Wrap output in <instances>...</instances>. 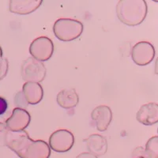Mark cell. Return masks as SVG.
<instances>
[{
    "label": "cell",
    "instance_id": "obj_12",
    "mask_svg": "<svg viewBox=\"0 0 158 158\" xmlns=\"http://www.w3.org/2000/svg\"><path fill=\"white\" fill-rule=\"evenodd\" d=\"M22 94L28 104L35 105L42 101L44 90L39 83L25 82L22 87Z\"/></svg>",
    "mask_w": 158,
    "mask_h": 158
},
{
    "label": "cell",
    "instance_id": "obj_22",
    "mask_svg": "<svg viewBox=\"0 0 158 158\" xmlns=\"http://www.w3.org/2000/svg\"><path fill=\"white\" fill-rule=\"evenodd\" d=\"M2 54H3V52H2V48L0 47V59H1L2 58Z\"/></svg>",
    "mask_w": 158,
    "mask_h": 158
},
{
    "label": "cell",
    "instance_id": "obj_14",
    "mask_svg": "<svg viewBox=\"0 0 158 158\" xmlns=\"http://www.w3.org/2000/svg\"><path fill=\"white\" fill-rule=\"evenodd\" d=\"M58 104L65 109H70L77 106L79 97L74 89H65L61 90L56 98Z\"/></svg>",
    "mask_w": 158,
    "mask_h": 158
},
{
    "label": "cell",
    "instance_id": "obj_3",
    "mask_svg": "<svg viewBox=\"0 0 158 158\" xmlns=\"http://www.w3.org/2000/svg\"><path fill=\"white\" fill-rule=\"evenodd\" d=\"M54 34L59 40L72 41L77 39L83 32V25L81 22L70 18H60L53 25Z\"/></svg>",
    "mask_w": 158,
    "mask_h": 158
},
{
    "label": "cell",
    "instance_id": "obj_5",
    "mask_svg": "<svg viewBox=\"0 0 158 158\" xmlns=\"http://www.w3.org/2000/svg\"><path fill=\"white\" fill-rule=\"evenodd\" d=\"M53 52V42L46 36H40L36 38L29 46V53L32 57L40 62H44L50 59Z\"/></svg>",
    "mask_w": 158,
    "mask_h": 158
},
{
    "label": "cell",
    "instance_id": "obj_16",
    "mask_svg": "<svg viewBox=\"0 0 158 158\" xmlns=\"http://www.w3.org/2000/svg\"><path fill=\"white\" fill-rule=\"evenodd\" d=\"M8 68H9V63L7 59L6 58L0 59V81L2 80L7 74Z\"/></svg>",
    "mask_w": 158,
    "mask_h": 158
},
{
    "label": "cell",
    "instance_id": "obj_9",
    "mask_svg": "<svg viewBox=\"0 0 158 158\" xmlns=\"http://www.w3.org/2000/svg\"><path fill=\"white\" fill-rule=\"evenodd\" d=\"M91 118L95 123L96 127L99 131H105L109 127L112 119V111L106 105H100L94 109Z\"/></svg>",
    "mask_w": 158,
    "mask_h": 158
},
{
    "label": "cell",
    "instance_id": "obj_7",
    "mask_svg": "<svg viewBox=\"0 0 158 158\" xmlns=\"http://www.w3.org/2000/svg\"><path fill=\"white\" fill-rule=\"evenodd\" d=\"M155 54L156 52L152 44L147 41H141L132 48L131 58L135 64L142 67L149 64L153 61Z\"/></svg>",
    "mask_w": 158,
    "mask_h": 158
},
{
    "label": "cell",
    "instance_id": "obj_11",
    "mask_svg": "<svg viewBox=\"0 0 158 158\" xmlns=\"http://www.w3.org/2000/svg\"><path fill=\"white\" fill-rule=\"evenodd\" d=\"M42 2V0H12L9 2V9L17 15H26L36 10Z\"/></svg>",
    "mask_w": 158,
    "mask_h": 158
},
{
    "label": "cell",
    "instance_id": "obj_18",
    "mask_svg": "<svg viewBox=\"0 0 158 158\" xmlns=\"http://www.w3.org/2000/svg\"><path fill=\"white\" fill-rule=\"evenodd\" d=\"M132 158H149L146 149L142 147H137L132 153Z\"/></svg>",
    "mask_w": 158,
    "mask_h": 158
},
{
    "label": "cell",
    "instance_id": "obj_10",
    "mask_svg": "<svg viewBox=\"0 0 158 158\" xmlns=\"http://www.w3.org/2000/svg\"><path fill=\"white\" fill-rule=\"evenodd\" d=\"M136 118L140 123L146 126H151L157 123L158 104L151 102L142 105L137 112Z\"/></svg>",
    "mask_w": 158,
    "mask_h": 158
},
{
    "label": "cell",
    "instance_id": "obj_20",
    "mask_svg": "<svg viewBox=\"0 0 158 158\" xmlns=\"http://www.w3.org/2000/svg\"><path fill=\"white\" fill-rule=\"evenodd\" d=\"M75 158H98L95 155L92 154L90 153H82L81 154L77 155Z\"/></svg>",
    "mask_w": 158,
    "mask_h": 158
},
{
    "label": "cell",
    "instance_id": "obj_4",
    "mask_svg": "<svg viewBox=\"0 0 158 158\" xmlns=\"http://www.w3.org/2000/svg\"><path fill=\"white\" fill-rule=\"evenodd\" d=\"M21 73L22 79L26 82L39 83L45 78L47 70L42 62L29 57L22 65Z\"/></svg>",
    "mask_w": 158,
    "mask_h": 158
},
{
    "label": "cell",
    "instance_id": "obj_8",
    "mask_svg": "<svg viewBox=\"0 0 158 158\" xmlns=\"http://www.w3.org/2000/svg\"><path fill=\"white\" fill-rule=\"evenodd\" d=\"M30 114L25 109L15 108L6 121V127L11 132L24 131L30 123Z\"/></svg>",
    "mask_w": 158,
    "mask_h": 158
},
{
    "label": "cell",
    "instance_id": "obj_1",
    "mask_svg": "<svg viewBox=\"0 0 158 158\" xmlns=\"http://www.w3.org/2000/svg\"><path fill=\"white\" fill-rule=\"evenodd\" d=\"M6 145L21 158H49L51 149L43 140H32L25 131H8Z\"/></svg>",
    "mask_w": 158,
    "mask_h": 158
},
{
    "label": "cell",
    "instance_id": "obj_13",
    "mask_svg": "<svg viewBox=\"0 0 158 158\" xmlns=\"http://www.w3.org/2000/svg\"><path fill=\"white\" fill-rule=\"evenodd\" d=\"M89 153L95 155L96 156H101L106 153L108 150V142L106 138L102 135H91L85 140Z\"/></svg>",
    "mask_w": 158,
    "mask_h": 158
},
{
    "label": "cell",
    "instance_id": "obj_23",
    "mask_svg": "<svg viewBox=\"0 0 158 158\" xmlns=\"http://www.w3.org/2000/svg\"><path fill=\"white\" fill-rule=\"evenodd\" d=\"M157 133H158V128H157Z\"/></svg>",
    "mask_w": 158,
    "mask_h": 158
},
{
    "label": "cell",
    "instance_id": "obj_19",
    "mask_svg": "<svg viewBox=\"0 0 158 158\" xmlns=\"http://www.w3.org/2000/svg\"><path fill=\"white\" fill-rule=\"evenodd\" d=\"M7 108V101H6L5 98L0 97V115L5 113Z\"/></svg>",
    "mask_w": 158,
    "mask_h": 158
},
{
    "label": "cell",
    "instance_id": "obj_6",
    "mask_svg": "<svg viewBox=\"0 0 158 158\" xmlns=\"http://www.w3.org/2000/svg\"><path fill=\"white\" fill-rule=\"evenodd\" d=\"M74 144V135L66 129H60L52 133L49 138V146L57 153H66Z\"/></svg>",
    "mask_w": 158,
    "mask_h": 158
},
{
    "label": "cell",
    "instance_id": "obj_15",
    "mask_svg": "<svg viewBox=\"0 0 158 158\" xmlns=\"http://www.w3.org/2000/svg\"><path fill=\"white\" fill-rule=\"evenodd\" d=\"M145 149L149 158H158V136L149 138L146 142Z\"/></svg>",
    "mask_w": 158,
    "mask_h": 158
},
{
    "label": "cell",
    "instance_id": "obj_21",
    "mask_svg": "<svg viewBox=\"0 0 158 158\" xmlns=\"http://www.w3.org/2000/svg\"><path fill=\"white\" fill-rule=\"evenodd\" d=\"M154 72L155 74L158 75V57L156 59V62H155V68H154Z\"/></svg>",
    "mask_w": 158,
    "mask_h": 158
},
{
    "label": "cell",
    "instance_id": "obj_17",
    "mask_svg": "<svg viewBox=\"0 0 158 158\" xmlns=\"http://www.w3.org/2000/svg\"><path fill=\"white\" fill-rule=\"evenodd\" d=\"M15 103L16 104L17 106H18V108H25V107L27 106V101H25V97H24L23 94H22V92H19L18 94L15 95Z\"/></svg>",
    "mask_w": 158,
    "mask_h": 158
},
{
    "label": "cell",
    "instance_id": "obj_2",
    "mask_svg": "<svg viewBox=\"0 0 158 158\" xmlns=\"http://www.w3.org/2000/svg\"><path fill=\"white\" fill-rule=\"evenodd\" d=\"M147 12V3L144 0H120L116 6L117 17L122 23L128 26L142 24Z\"/></svg>",
    "mask_w": 158,
    "mask_h": 158
}]
</instances>
